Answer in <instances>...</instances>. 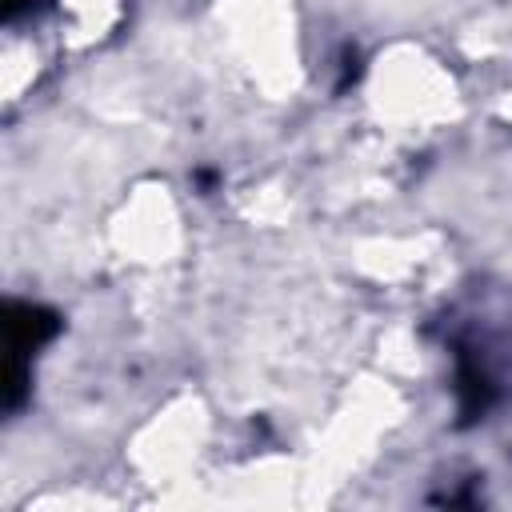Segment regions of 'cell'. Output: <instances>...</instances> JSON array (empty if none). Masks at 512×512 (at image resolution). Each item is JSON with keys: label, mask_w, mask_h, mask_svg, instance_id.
<instances>
[{"label": "cell", "mask_w": 512, "mask_h": 512, "mask_svg": "<svg viewBox=\"0 0 512 512\" xmlns=\"http://www.w3.org/2000/svg\"><path fill=\"white\" fill-rule=\"evenodd\" d=\"M56 332H60L56 312H48V308H40V304H20V300L8 304V352H12V356L24 360V356L36 352L40 344H48Z\"/></svg>", "instance_id": "1"}, {"label": "cell", "mask_w": 512, "mask_h": 512, "mask_svg": "<svg viewBox=\"0 0 512 512\" xmlns=\"http://www.w3.org/2000/svg\"><path fill=\"white\" fill-rule=\"evenodd\" d=\"M456 396H460V416L464 420H476L480 412H488L492 404V380L480 372V364H472L468 356L460 360V372H456Z\"/></svg>", "instance_id": "2"}]
</instances>
